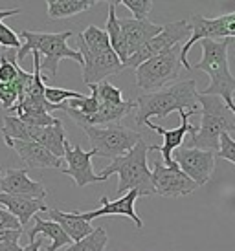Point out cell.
<instances>
[{
	"label": "cell",
	"instance_id": "8fae6325",
	"mask_svg": "<svg viewBox=\"0 0 235 251\" xmlns=\"http://www.w3.org/2000/svg\"><path fill=\"white\" fill-rule=\"evenodd\" d=\"M151 175L156 195H162L166 198L186 196L197 189V183L189 176L184 175L176 163L173 167H167V165H164V161H154Z\"/></svg>",
	"mask_w": 235,
	"mask_h": 251
},
{
	"label": "cell",
	"instance_id": "7c38bea8",
	"mask_svg": "<svg viewBox=\"0 0 235 251\" xmlns=\"http://www.w3.org/2000/svg\"><path fill=\"white\" fill-rule=\"evenodd\" d=\"M96 156L94 151H83L79 145H70L66 140L64 143V160H66V167L61 169L62 175L70 176L77 187H85L90 183H99L103 181L99 175L94 173L92 169V158Z\"/></svg>",
	"mask_w": 235,
	"mask_h": 251
},
{
	"label": "cell",
	"instance_id": "836d02e7",
	"mask_svg": "<svg viewBox=\"0 0 235 251\" xmlns=\"http://www.w3.org/2000/svg\"><path fill=\"white\" fill-rule=\"evenodd\" d=\"M42 246V238H35L33 242H29L28 246H24L22 248V251H39Z\"/></svg>",
	"mask_w": 235,
	"mask_h": 251
},
{
	"label": "cell",
	"instance_id": "603a6c76",
	"mask_svg": "<svg viewBox=\"0 0 235 251\" xmlns=\"http://www.w3.org/2000/svg\"><path fill=\"white\" fill-rule=\"evenodd\" d=\"M107 35H109V42H111L112 51L118 55V59L121 61V64H125L127 61V48H125L123 35H121V28L118 24V15H116V2L109 4V21H107Z\"/></svg>",
	"mask_w": 235,
	"mask_h": 251
},
{
	"label": "cell",
	"instance_id": "2e32d148",
	"mask_svg": "<svg viewBox=\"0 0 235 251\" xmlns=\"http://www.w3.org/2000/svg\"><path fill=\"white\" fill-rule=\"evenodd\" d=\"M140 198V193L138 191H127L121 198H118L116 202H111L107 196H101V207L96 211H88V213H81L83 218L87 222H92L94 218H99V216H127V218H131L134 226L142 229L144 227V222H142V218L136 215V211H134V203L136 200Z\"/></svg>",
	"mask_w": 235,
	"mask_h": 251
},
{
	"label": "cell",
	"instance_id": "6da1fadb",
	"mask_svg": "<svg viewBox=\"0 0 235 251\" xmlns=\"http://www.w3.org/2000/svg\"><path fill=\"white\" fill-rule=\"evenodd\" d=\"M197 81L187 79L180 81L171 86L160 88L156 92H147L134 101L136 108V125H146L147 121L156 118H167L171 112L186 110V112H201L197 103Z\"/></svg>",
	"mask_w": 235,
	"mask_h": 251
},
{
	"label": "cell",
	"instance_id": "83f0119b",
	"mask_svg": "<svg viewBox=\"0 0 235 251\" xmlns=\"http://www.w3.org/2000/svg\"><path fill=\"white\" fill-rule=\"evenodd\" d=\"M119 4H123L127 9H131L132 15H134V19H138V21H144L147 19V15L149 11L152 9V4L151 0H121Z\"/></svg>",
	"mask_w": 235,
	"mask_h": 251
},
{
	"label": "cell",
	"instance_id": "f546056e",
	"mask_svg": "<svg viewBox=\"0 0 235 251\" xmlns=\"http://www.w3.org/2000/svg\"><path fill=\"white\" fill-rule=\"evenodd\" d=\"M0 46H4L7 50H21L22 46L19 33H15L13 29L6 26L2 21H0Z\"/></svg>",
	"mask_w": 235,
	"mask_h": 251
},
{
	"label": "cell",
	"instance_id": "277c9868",
	"mask_svg": "<svg viewBox=\"0 0 235 251\" xmlns=\"http://www.w3.org/2000/svg\"><path fill=\"white\" fill-rule=\"evenodd\" d=\"M151 151V145H147L144 140H140L125 156L114 158L111 165H107L105 171L99 175L101 180H107L109 176L118 173L119 183L116 187L118 195H125L127 191H138L140 196L156 195L152 185V175L147 165V154Z\"/></svg>",
	"mask_w": 235,
	"mask_h": 251
},
{
	"label": "cell",
	"instance_id": "4dcf8cb0",
	"mask_svg": "<svg viewBox=\"0 0 235 251\" xmlns=\"http://www.w3.org/2000/svg\"><path fill=\"white\" fill-rule=\"evenodd\" d=\"M0 229H11V231H22L21 222L15 218L11 213H7L2 205H0Z\"/></svg>",
	"mask_w": 235,
	"mask_h": 251
},
{
	"label": "cell",
	"instance_id": "5bb4252c",
	"mask_svg": "<svg viewBox=\"0 0 235 251\" xmlns=\"http://www.w3.org/2000/svg\"><path fill=\"white\" fill-rule=\"evenodd\" d=\"M0 191L4 195L22 196V198H33L44 200L48 191L44 189L41 181H35L28 176V169H7L0 176Z\"/></svg>",
	"mask_w": 235,
	"mask_h": 251
},
{
	"label": "cell",
	"instance_id": "44dd1931",
	"mask_svg": "<svg viewBox=\"0 0 235 251\" xmlns=\"http://www.w3.org/2000/svg\"><path fill=\"white\" fill-rule=\"evenodd\" d=\"M37 235H44L46 238L52 240V244L46 248V251H57L61 248H66V246L72 244V240L66 237V233L61 229V226L52 220H42L41 216H35V224L33 227L28 231L29 242H33Z\"/></svg>",
	"mask_w": 235,
	"mask_h": 251
},
{
	"label": "cell",
	"instance_id": "cb8c5ba5",
	"mask_svg": "<svg viewBox=\"0 0 235 251\" xmlns=\"http://www.w3.org/2000/svg\"><path fill=\"white\" fill-rule=\"evenodd\" d=\"M79 37H81L83 44L87 46V50L92 51V53H105V51L112 50L107 31L97 28V26H88L83 33H79Z\"/></svg>",
	"mask_w": 235,
	"mask_h": 251
},
{
	"label": "cell",
	"instance_id": "ac0fdd59",
	"mask_svg": "<svg viewBox=\"0 0 235 251\" xmlns=\"http://www.w3.org/2000/svg\"><path fill=\"white\" fill-rule=\"evenodd\" d=\"M29 141H35L42 145L46 151L61 158L64 156V143H66V130L62 126V121L56 123V125H50V126H29V132H28Z\"/></svg>",
	"mask_w": 235,
	"mask_h": 251
},
{
	"label": "cell",
	"instance_id": "5b68a950",
	"mask_svg": "<svg viewBox=\"0 0 235 251\" xmlns=\"http://www.w3.org/2000/svg\"><path fill=\"white\" fill-rule=\"evenodd\" d=\"M197 103L202 114L201 126H197V132L189 134L184 141L189 149H202V151H211L217 154L221 134H230L232 130H235L234 114L217 96L197 94Z\"/></svg>",
	"mask_w": 235,
	"mask_h": 251
},
{
	"label": "cell",
	"instance_id": "ffe728a7",
	"mask_svg": "<svg viewBox=\"0 0 235 251\" xmlns=\"http://www.w3.org/2000/svg\"><path fill=\"white\" fill-rule=\"evenodd\" d=\"M48 215H50V218H52V222H56L61 226V229L66 233V237H68L72 242H79L81 238H85L87 235H90V233L94 231L92 224L87 222L79 211L62 213V211H57V209H48Z\"/></svg>",
	"mask_w": 235,
	"mask_h": 251
},
{
	"label": "cell",
	"instance_id": "f1b7e54d",
	"mask_svg": "<svg viewBox=\"0 0 235 251\" xmlns=\"http://www.w3.org/2000/svg\"><path fill=\"white\" fill-rule=\"evenodd\" d=\"M215 156H219V158L226 161H232L235 165V140L230 134H221V138H219V151H217Z\"/></svg>",
	"mask_w": 235,
	"mask_h": 251
},
{
	"label": "cell",
	"instance_id": "484cf974",
	"mask_svg": "<svg viewBox=\"0 0 235 251\" xmlns=\"http://www.w3.org/2000/svg\"><path fill=\"white\" fill-rule=\"evenodd\" d=\"M90 90L97 96L99 105H121L123 103V94L114 86L111 81H101L99 84H90Z\"/></svg>",
	"mask_w": 235,
	"mask_h": 251
},
{
	"label": "cell",
	"instance_id": "8992f818",
	"mask_svg": "<svg viewBox=\"0 0 235 251\" xmlns=\"http://www.w3.org/2000/svg\"><path fill=\"white\" fill-rule=\"evenodd\" d=\"M83 130L88 136V141L96 156H103L111 160L125 156L140 140H144L140 132L119 123L103 126H83Z\"/></svg>",
	"mask_w": 235,
	"mask_h": 251
},
{
	"label": "cell",
	"instance_id": "d6986e66",
	"mask_svg": "<svg viewBox=\"0 0 235 251\" xmlns=\"http://www.w3.org/2000/svg\"><path fill=\"white\" fill-rule=\"evenodd\" d=\"M0 205L11 213V215L21 222L22 229L24 226L33 218L39 211H48V207L44 205L42 200H33V198H22V196H11L0 193Z\"/></svg>",
	"mask_w": 235,
	"mask_h": 251
},
{
	"label": "cell",
	"instance_id": "9a60e30c",
	"mask_svg": "<svg viewBox=\"0 0 235 251\" xmlns=\"http://www.w3.org/2000/svg\"><path fill=\"white\" fill-rule=\"evenodd\" d=\"M118 24L121 28V35H123L125 48H127V55L129 57L134 55L146 42H149L152 37L158 35L162 31V26L151 22L149 19H144V21H138V19H118Z\"/></svg>",
	"mask_w": 235,
	"mask_h": 251
},
{
	"label": "cell",
	"instance_id": "d6a6232c",
	"mask_svg": "<svg viewBox=\"0 0 235 251\" xmlns=\"http://www.w3.org/2000/svg\"><path fill=\"white\" fill-rule=\"evenodd\" d=\"M0 251H22V248L19 246V242H2Z\"/></svg>",
	"mask_w": 235,
	"mask_h": 251
},
{
	"label": "cell",
	"instance_id": "ba28073f",
	"mask_svg": "<svg viewBox=\"0 0 235 251\" xmlns=\"http://www.w3.org/2000/svg\"><path fill=\"white\" fill-rule=\"evenodd\" d=\"M189 37H191V26H189L187 19L169 22L166 26H162V31L158 35L152 37L151 41L146 42L134 55H131L125 61L123 68H134L136 70L140 64L146 63L147 59L160 55V53H164V51L175 48V46H180V42H184Z\"/></svg>",
	"mask_w": 235,
	"mask_h": 251
},
{
	"label": "cell",
	"instance_id": "30bf717a",
	"mask_svg": "<svg viewBox=\"0 0 235 251\" xmlns=\"http://www.w3.org/2000/svg\"><path fill=\"white\" fill-rule=\"evenodd\" d=\"M171 160L180 167V171L197 183V187L206 185L215 169V152L202 149L180 147L173 151Z\"/></svg>",
	"mask_w": 235,
	"mask_h": 251
},
{
	"label": "cell",
	"instance_id": "9c48e42d",
	"mask_svg": "<svg viewBox=\"0 0 235 251\" xmlns=\"http://www.w3.org/2000/svg\"><path fill=\"white\" fill-rule=\"evenodd\" d=\"M77 39V51L83 57V83L87 86L90 84H99L101 81H107V77L116 75L121 70H125L121 61L118 59V55L109 50L105 53H92L87 50V46L83 44L79 33L76 35Z\"/></svg>",
	"mask_w": 235,
	"mask_h": 251
},
{
	"label": "cell",
	"instance_id": "e575fe53",
	"mask_svg": "<svg viewBox=\"0 0 235 251\" xmlns=\"http://www.w3.org/2000/svg\"><path fill=\"white\" fill-rule=\"evenodd\" d=\"M21 13V7H13V9H0V21L7 19V17H13V15Z\"/></svg>",
	"mask_w": 235,
	"mask_h": 251
},
{
	"label": "cell",
	"instance_id": "d590c367",
	"mask_svg": "<svg viewBox=\"0 0 235 251\" xmlns=\"http://www.w3.org/2000/svg\"><path fill=\"white\" fill-rule=\"evenodd\" d=\"M232 99H234V105H235V92H234V96H232Z\"/></svg>",
	"mask_w": 235,
	"mask_h": 251
},
{
	"label": "cell",
	"instance_id": "7a4b0ae2",
	"mask_svg": "<svg viewBox=\"0 0 235 251\" xmlns=\"http://www.w3.org/2000/svg\"><path fill=\"white\" fill-rule=\"evenodd\" d=\"M201 61L191 64V70H202L209 75V84L201 94L202 96H217V98H221L235 118V105L234 99H232L235 92V77L230 74L228 66L230 39H222V41H209V39H206V41H201Z\"/></svg>",
	"mask_w": 235,
	"mask_h": 251
},
{
	"label": "cell",
	"instance_id": "7402d4cb",
	"mask_svg": "<svg viewBox=\"0 0 235 251\" xmlns=\"http://www.w3.org/2000/svg\"><path fill=\"white\" fill-rule=\"evenodd\" d=\"M48 19L50 21H61L83 11H88L90 7L97 4L96 0H48Z\"/></svg>",
	"mask_w": 235,
	"mask_h": 251
},
{
	"label": "cell",
	"instance_id": "4316f807",
	"mask_svg": "<svg viewBox=\"0 0 235 251\" xmlns=\"http://www.w3.org/2000/svg\"><path fill=\"white\" fill-rule=\"evenodd\" d=\"M85 98L81 92L76 90H64V88H56V86H46L44 88V99L50 105H62L72 99H81Z\"/></svg>",
	"mask_w": 235,
	"mask_h": 251
},
{
	"label": "cell",
	"instance_id": "e0dca14e",
	"mask_svg": "<svg viewBox=\"0 0 235 251\" xmlns=\"http://www.w3.org/2000/svg\"><path fill=\"white\" fill-rule=\"evenodd\" d=\"M11 147L24 163V169H62V160L35 141H11Z\"/></svg>",
	"mask_w": 235,
	"mask_h": 251
},
{
	"label": "cell",
	"instance_id": "3957f363",
	"mask_svg": "<svg viewBox=\"0 0 235 251\" xmlns=\"http://www.w3.org/2000/svg\"><path fill=\"white\" fill-rule=\"evenodd\" d=\"M74 35L72 31H61V33H46V31H28L22 29L19 37L24 39L21 50H17V63H22L24 57L37 51L41 59V72L46 77H56L59 63L62 59H72L76 63L83 64V57L76 48H70L68 39Z\"/></svg>",
	"mask_w": 235,
	"mask_h": 251
},
{
	"label": "cell",
	"instance_id": "1f68e13d",
	"mask_svg": "<svg viewBox=\"0 0 235 251\" xmlns=\"http://www.w3.org/2000/svg\"><path fill=\"white\" fill-rule=\"evenodd\" d=\"M22 231H11V229H0V244L2 242H19Z\"/></svg>",
	"mask_w": 235,
	"mask_h": 251
},
{
	"label": "cell",
	"instance_id": "8d00e7d4",
	"mask_svg": "<svg viewBox=\"0 0 235 251\" xmlns=\"http://www.w3.org/2000/svg\"><path fill=\"white\" fill-rule=\"evenodd\" d=\"M0 176H2V171H0Z\"/></svg>",
	"mask_w": 235,
	"mask_h": 251
},
{
	"label": "cell",
	"instance_id": "4fadbf2b",
	"mask_svg": "<svg viewBox=\"0 0 235 251\" xmlns=\"http://www.w3.org/2000/svg\"><path fill=\"white\" fill-rule=\"evenodd\" d=\"M178 114H180V125L176 126V128H171V130H167V128H164V126H160V125H154L152 121H147L146 123L149 128L154 130V132H158L160 136H164V145L162 147L151 145V151H160V152H162V161H164V165H167V167H173L175 165V161L171 160L173 151H176V149L182 147L184 140H186L189 134L197 132V126L189 123V118L195 116L197 112L178 110Z\"/></svg>",
	"mask_w": 235,
	"mask_h": 251
},
{
	"label": "cell",
	"instance_id": "d4e9b609",
	"mask_svg": "<svg viewBox=\"0 0 235 251\" xmlns=\"http://www.w3.org/2000/svg\"><path fill=\"white\" fill-rule=\"evenodd\" d=\"M109 242V235L103 227H96L90 235L81 238L79 242L66 246L62 251H105V246Z\"/></svg>",
	"mask_w": 235,
	"mask_h": 251
},
{
	"label": "cell",
	"instance_id": "52a82bcc",
	"mask_svg": "<svg viewBox=\"0 0 235 251\" xmlns=\"http://www.w3.org/2000/svg\"><path fill=\"white\" fill-rule=\"evenodd\" d=\"M182 72L180 46L147 59L136 68V86L146 92H156L169 81H175Z\"/></svg>",
	"mask_w": 235,
	"mask_h": 251
}]
</instances>
